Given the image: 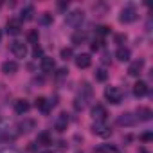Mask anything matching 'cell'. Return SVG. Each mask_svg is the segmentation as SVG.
<instances>
[{
	"label": "cell",
	"instance_id": "cell-1",
	"mask_svg": "<svg viewBox=\"0 0 153 153\" xmlns=\"http://www.w3.org/2000/svg\"><path fill=\"white\" fill-rule=\"evenodd\" d=\"M105 97H106L108 103L119 105V103L123 101V92H121V88H117V87H106V88H105Z\"/></svg>",
	"mask_w": 153,
	"mask_h": 153
},
{
	"label": "cell",
	"instance_id": "cell-2",
	"mask_svg": "<svg viewBox=\"0 0 153 153\" xmlns=\"http://www.w3.org/2000/svg\"><path fill=\"white\" fill-rule=\"evenodd\" d=\"M83 20H85V13H83V11H79V9H76V11H72V13H68V15H67L65 24H67V25H70V27H79Z\"/></svg>",
	"mask_w": 153,
	"mask_h": 153
},
{
	"label": "cell",
	"instance_id": "cell-3",
	"mask_svg": "<svg viewBox=\"0 0 153 153\" xmlns=\"http://www.w3.org/2000/svg\"><path fill=\"white\" fill-rule=\"evenodd\" d=\"M119 20H121L123 24H131V22H135V20H137V9H135V7H131V6L124 7V9L121 11Z\"/></svg>",
	"mask_w": 153,
	"mask_h": 153
},
{
	"label": "cell",
	"instance_id": "cell-4",
	"mask_svg": "<svg viewBox=\"0 0 153 153\" xmlns=\"http://www.w3.org/2000/svg\"><path fill=\"white\" fill-rule=\"evenodd\" d=\"M106 117H108V112H106V108H105L103 105H96V106L92 108V119H94L96 123H105Z\"/></svg>",
	"mask_w": 153,
	"mask_h": 153
},
{
	"label": "cell",
	"instance_id": "cell-5",
	"mask_svg": "<svg viewBox=\"0 0 153 153\" xmlns=\"http://www.w3.org/2000/svg\"><path fill=\"white\" fill-rule=\"evenodd\" d=\"M92 131H94L97 137H103V139H106V137L112 135V130H110L105 123H94V124H92Z\"/></svg>",
	"mask_w": 153,
	"mask_h": 153
},
{
	"label": "cell",
	"instance_id": "cell-6",
	"mask_svg": "<svg viewBox=\"0 0 153 153\" xmlns=\"http://www.w3.org/2000/svg\"><path fill=\"white\" fill-rule=\"evenodd\" d=\"M11 52L16 56V58H25L27 56V45L24 43V42H13L11 43Z\"/></svg>",
	"mask_w": 153,
	"mask_h": 153
},
{
	"label": "cell",
	"instance_id": "cell-7",
	"mask_svg": "<svg viewBox=\"0 0 153 153\" xmlns=\"http://www.w3.org/2000/svg\"><path fill=\"white\" fill-rule=\"evenodd\" d=\"M6 29H7V33H9V34L16 36V34H20V33H22V22H20V20H16V18H11V20L7 22Z\"/></svg>",
	"mask_w": 153,
	"mask_h": 153
},
{
	"label": "cell",
	"instance_id": "cell-8",
	"mask_svg": "<svg viewBox=\"0 0 153 153\" xmlns=\"http://www.w3.org/2000/svg\"><path fill=\"white\" fill-rule=\"evenodd\" d=\"M90 63H92L90 54H79V56H76V67H78V68H88Z\"/></svg>",
	"mask_w": 153,
	"mask_h": 153
},
{
	"label": "cell",
	"instance_id": "cell-9",
	"mask_svg": "<svg viewBox=\"0 0 153 153\" xmlns=\"http://www.w3.org/2000/svg\"><path fill=\"white\" fill-rule=\"evenodd\" d=\"M144 68V59H137V61H131L130 67H128V74L130 76H139Z\"/></svg>",
	"mask_w": 153,
	"mask_h": 153
},
{
	"label": "cell",
	"instance_id": "cell-10",
	"mask_svg": "<svg viewBox=\"0 0 153 153\" xmlns=\"http://www.w3.org/2000/svg\"><path fill=\"white\" fill-rule=\"evenodd\" d=\"M135 123H137V117L131 115V114H123V115H119V119H117V124H119V126H133Z\"/></svg>",
	"mask_w": 153,
	"mask_h": 153
},
{
	"label": "cell",
	"instance_id": "cell-11",
	"mask_svg": "<svg viewBox=\"0 0 153 153\" xmlns=\"http://www.w3.org/2000/svg\"><path fill=\"white\" fill-rule=\"evenodd\" d=\"M148 83H144V81H137L135 85H133V94L137 96V97H144L146 94H148Z\"/></svg>",
	"mask_w": 153,
	"mask_h": 153
},
{
	"label": "cell",
	"instance_id": "cell-12",
	"mask_svg": "<svg viewBox=\"0 0 153 153\" xmlns=\"http://www.w3.org/2000/svg\"><path fill=\"white\" fill-rule=\"evenodd\" d=\"M34 126H36V123L33 119H25L18 124V133H29L31 130H34Z\"/></svg>",
	"mask_w": 153,
	"mask_h": 153
},
{
	"label": "cell",
	"instance_id": "cell-13",
	"mask_svg": "<svg viewBox=\"0 0 153 153\" xmlns=\"http://www.w3.org/2000/svg\"><path fill=\"white\" fill-rule=\"evenodd\" d=\"M29 108H31V105H29L25 99H18V101L15 103V112H16V114H20V115L27 114V112H29Z\"/></svg>",
	"mask_w": 153,
	"mask_h": 153
},
{
	"label": "cell",
	"instance_id": "cell-14",
	"mask_svg": "<svg viewBox=\"0 0 153 153\" xmlns=\"http://www.w3.org/2000/svg\"><path fill=\"white\" fill-rule=\"evenodd\" d=\"M151 115H153V112L149 110V108H146V106H139L137 108V119L139 121H149L151 119Z\"/></svg>",
	"mask_w": 153,
	"mask_h": 153
},
{
	"label": "cell",
	"instance_id": "cell-15",
	"mask_svg": "<svg viewBox=\"0 0 153 153\" xmlns=\"http://www.w3.org/2000/svg\"><path fill=\"white\" fill-rule=\"evenodd\" d=\"M42 70L43 72H52L54 70V67H56V63H54V59L52 58H47V56H43L42 58Z\"/></svg>",
	"mask_w": 153,
	"mask_h": 153
},
{
	"label": "cell",
	"instance_id": "cell-16",
	"mask_svg": "<svg viewBox=\"0 0 153 153\" xmlns=\"http://www.w3.org/2000/svg\"><path fill=\"white\" fill-rule=\"evenodd\" d=\"M87 38H88V34H87L85 31H76V33L72 34V43L81 45V43H85V42H87Z\"/></svg>",
	"mask_w": 153,
	"mask_h": 153
},
{
	"label": "cell",
	"instance_id": "cell-17",
	"mask_svg": "<svg viewBox=\"0 0 153 153\" xmlns=\"http://www.w3.org/2000/svg\"><path fill=\"white\" fill-rule=\"evenodd\" d=\"M33 16H34V9H33V6H27V7H24L22 13H20V22H22V20H24V22H29V20H33Z\"/></svg>",
	"mask_w": 153,
	"mask_h": 153
},
{
	"label": "cell",
	"instance_id": "cell-18",
	"mask_svg": "<svg viewBox=\"0 0 153 153\" xmlns=\"http://www.w3.org/2000/svg\"><path fill=\"white\" fill-rule=\"evenodd\" d=\"M115 58H117L119 61H130V49L119 47V49L115 51Z\"/></svg>",
	"mask_w": 153,
	"mask_h": 153
},
{
	"label": "cell",
	"instance_id": "cell-19",
	"mask_svg": "<svg viewBox=\"0 0 153 153\" xmlns=\"http://www.w3.org/2000/svg\"><path fill=\"white\" fill-rule=\"evenodd\" d=\"M18 70V63L16 61H4L2 63V72L6 74H15Z\"/></svg>",
	"mask_w": 153,
	"mask_h": 153
},
{
	"label": "cell",
	"instance_id": "cell-20",
	"mask_svg": "<svg viewBox=\"0 0 153 153\" xmlns=\"http://www.w3.org/2000/svg\"><path fill=\"white\" fill-rule=\"evenodd\" d=\"M36 142H38L40 146H49V144H52V139H51V135H49L47 131H42V133H38Z\"/></svg>",
	"mask_w": 153,
	"mask_h": 153
},
{
	"label": "cell",
	"instance_id": "cell-21",
	"mask_svg": "<svg viewBox=\"0 0 153 153\" xmlns=\"http://www.w3.org/2000/svg\"><path fill=\"white\" fill-rule=\"evenodd\" d=\"M67 123H68L67 115H65V114H61V117L56 121V130H58V131H65V130H67Z\"/></svg>",
	"mask_w": 153,
	"mask_h": 153
},
{
	"label": "cell",
	"instance_id": "cell-22",
	"mask_svg": "<svg viewBox=\"0 0 153 153\" xmlns=\"http://www.w3.org/2000/svg\"><path fill=\"white\" fill-rule=\"evenodd\" d=\"M38 31L36 29H33V31H29V34H27V42L29 43H33V45H38Z\"/></svg>",
	"mask_w": 153,
	"mask_h": 153
},
{
	"label": "cell",
	"instance_id": "cell-23",
	"mask_svg": "<svg viewBox=\"0 0 153 153\" xmlns=\"http://www.w3.org/2000/svg\"><path fill=\"white\" fill-rule=\"evenodd\" d=\"M106 78H108V74H106V70L105 68H99V70H96V79L97 81H106Z\"/></svg>",
	"mask_w": 153,
	"mask_h": 153
},
{
	"label": "cell",
	"instance_id": "cell-24",
	"mask_svg": "<svg viewBox=\"0 0 153 153\" xmlns=\"http://www.w3.org/2000/svg\"><path fill=\"white\" fill-rule=\"evenodd\" d=\"M59 56H61V59H68V58H72V49H70V47H65V49H61Z\"/></svg>",
	"mask_w": 153,
	"mask_h": 153
},
{
	"label": "cell",
	"instance_id": "cell-25",
	"mask_svg": "<svg viewBox=\"0 0 153 153\" xmlns=\"http://www.w3.org/2000/svg\"><path fill=\"white\" fill-rule=\"evenodd\" d=\"M96 151L97 153H115V148L114 146H103V148H97Z\"/></svg>",
	"mask_w": 153,
	"mask_h": 153
},
{
	"label": "cell",
	"instance_id": "cell-26",
	"mask_svg": "<svg viewBox=\"0 0 153 153\" xmlns=\"http://www.w3.org/2000/svg\"><path fill=\"white\" fill-rule=\"evenodd\" d=\"M0 153H22V151L16 149V148H13V146H7V148H2V149H0Z\"/></svg>",
	"mask_w": 153,
	"mask_h": 153
},
{
	"label": "cell",
	"instance_id": "cell-27",
	"mask_svg": "<svg viewBox=\"0 0 153 153\" xmlns=\"http://www.w3.org/2000/svg\"><path fill=\"white\" fill-rule=\"evenodd\" d=\"M96 33H97V34H99V36H105V34H108V33H110V29H108V27H106V25H99V27H97V31H96Z\"/></svg>",
	"mask_w": 153,
	"mask_h": 153
},
{
	"label": "cell",
	"instance_id": "cell-28",
	"mask_svg": "<svg viewBox=\"0 0 153 153\" xmlns=\"http://www.w3.org/2000/svg\"><path fill=\"white\" fill-rule=\"evenodd\" d=\"M33 56H34V58H43V51H42V47H40V45H34Z\"/></svg>",
	"mask_w": 153,
	"mask_h": 153
},
{
	"label": "cell",
	"instance_id": "cell-29",
	"mask_svg": "<svg viewBox=\"0 0 153 153\" xmlns=\"http://www.w3.org/2000/svg\"><path fill=\"white\" fill-rule=\"evenodd\" d=\"M140 139H142L144 142H149V140L153 139V133H151V131H146V133H142V135H140Z\"/></svg>",
	"mask_w": 153,
	"mask_h": 153
},
{
	"label": "cell",
	"instance_id": "cell-30",
	"mask_svg": "<svg viewBox=\"0 0 153 153\" xmlns=\"http://www.w3.org/2000/svg\"><path fill=\"white\" fill-rule=\"evenodd\" d=\"M51 20H52V16H51L49 13H43V15H42V24H49Z\"/></svg>",
	"mask_w": 153,
	"mask_h": 153
},
{
	"label": "cell",
	"instance_id": "cell-31",
	"mask_svg": "<svg viewBox=\"0 0 153 153\" xmlns=\"http://www.w3.org/2000/svg\"><path fill=\"white\" fill-rule=\"evenodd\" d=\"M90 47H92V51H97V49L101 47V42H96V40H94V43H92Z\"/></svg>",
	"mask_w": 153,
	"mask_h": 153
},
{
	"label": "cell",
	"instance_id": "cell-32",
	"mask_svg": "<svg viewBox=\"0 0 153 153\" xmlns=\"http://www.w3.org/2000/svg\"><path fill=\"white\" fill-rule=\"evenodd\" d=\"M115 40H117V42H123V40H126V36H123V34H117V36H115Z\"/></svg>",
	"mask_w": 153,
	"mask_h": 153
},
{
	"label": "cell",
	"instance_id": "cell-33",
	"mask_svg": "<svg viewBox=\"0 0 153 153\" xmlns=\"http://www.w3.org/2000/svg\"><path fill=\"white\" fill-rule=\"evenodd\" d=\"M0 40H2V31H0Z\"/></svg>",
	"mask_w": 153,
	"mask_h": 153
}]
</instances>
